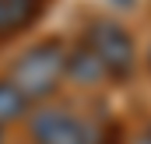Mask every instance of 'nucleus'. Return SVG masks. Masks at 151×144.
<instances>
[{
  "label": "nucleus",
  "mask_w": 151,
  "mask_h": 144,
  "mask_svg": "<svg viewBox=\"0 0 151 144\" xmlns=\"http://www.w3.org/2000/svg\"><path fill=\"white\" fill-rule=\"evenodd\" d=\"M63 74H67V46H63V39H42L28 53H21V60L11 71V81L32 102V99L53 95L60 88Z\"/></svg>",
  "instance_id": "1"
},
{
  "label": "nucleus",
  "mask_w": 151,
  "mask_h": 144,
  "mask_svg": "<svg viewBox=\"0 0 151 144\" xmlns=\"http://www.w3.org/2000/svg\"><path fill=\"white\" fill-rule=\"evenodd\" d=\"M81 46L102 63L106 77L113 81H127L134 67H137V46H134V35L116 25V21H91L81 35Z\"/></svg>",
  "instance_id": "2"
},
{
  "label": "nucleus",
  "mask_w": 151,
  "mask_h": 144,
  "mask_svg": "<svg viewBox=\"0 0 151 144\" xmlns=\"http://www.w3.org/2000/svg\"><path fill=\"white\" fill-rule=\"evenodd\" d=\"M28 130L32 144H95L91 127L70 109H39Z\"/></svg>",
  "instance_id": "3"
},
{
  "label": "nucleus",
  "mask_w": 151,
  "mask_h": 144,
  "mask_svg": "<svg viewBox=\"0 0 151 144\" xmlns=\"http://www.w3.org/2000/svg\"><path fill=\"white\" fill-rule=\"evenodd\" d=\"M49 0H0V39H11L25 32L39 14L46 11Z\"/></svg>",
  "instance_id": "4"
},
{
  "label": "nucleus",
  "mask_w": 151,
  "mask_h": 144,
  "mask_svg": "<svg viewBox=\"0 0 151 144\" xmlns=\"http://www.w3.org/2000/svg\"><path fill=\"white\" fill-rule=\"evenodd\" d=\"M67 77L74 84H99V81H106V71L84 46H77L74 53H67Z\"/></svg>",
  "instance_id": "5"
},
{
  "label": "nucleus",
  "mask_w": 151,
  "mask_h": 144,
  "mask_svg": "<svg viewBox=\"0 0 151 144\" xmlns=\"http://www.w3.org/2000/svg\"><path fill=\"white\" fill-rule=\"evenodd\" d=\"M25 109H28V99L18 91V84H14L11 77H0V127L21 120Z\"/></svg>",
  "instance_id": "6"
},
{
  "label": "nucleus",
  "mask_w": 151,
  "mask_h": 144,
  "mask_svg": "<svg viewBox=\"0 0 151 144\" xmlns=\"http://www.w3.org/2000/svg\"><path fill=\"white\" fill-rule=\"evenodd\" d=\"M134 144H151V127H148V130H144V134H141V137H137Z\"/></svg>",
  "instance_id": "7"
},
{
  "label": "nucleus",
  "mask_w": 151,
  "mask_h": 144,
  "mask_svg": "<svg viewBox=\"0 0 151 144\" xmlns=\"http://www.w3.org/2000/svg\"><path fill=\"white\" fill-rule=\"evenodd\" d=\"M116 4H134V0H116Z\"/></svg>",
  "instance_id": "8"
},
{
  "label": "nucleus",
  "mask_w": 151,
  "mask_h": 144,
  "mask_svg": "<svg viewBox=\"0 0 151 144\" xmlns=\"http://www.w3.org/2000/svg\"><path fill=\"white\" fill-rule=\"evenodd\" d=\"M0 144H4V137H0Z\"/></svg>",
  "instance_id": "9"
},
{
  "label": "nucleus",
  "mask_w": 151,
  "mask_h": 144,
  "mask_svg": "<svg viewBox=\"0 0 151 144\" xmlns=\"http://www.w3.org/2000/svg\"><path fill=\"white\" fill-rule=\"evenodd\" d=\"M148 60H151V56H148Z\"/></svg>",
  "instance_id": "10"
}]
</instances>
